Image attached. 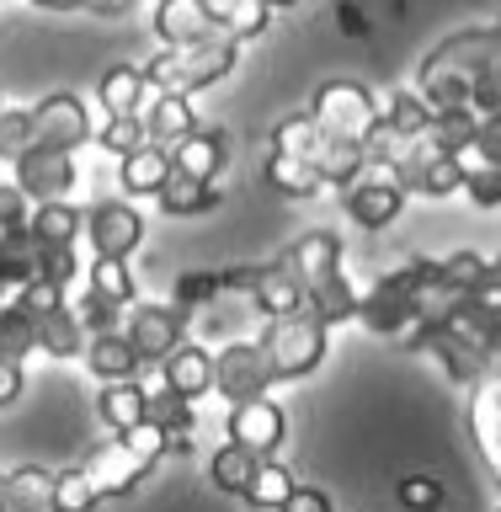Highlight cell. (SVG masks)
Here are the masks:
<instances>
[{
  "mask_svg": "<svg viewBox=\"0 0 501 512\" xmlns=\"http://www.w3.org/2000/svg\"><path fill=\"white\" fill-rule=\"evenodd\" d=\"M315 166H320V182L326 187H352L368 171V150L363 144H347V139H326L315 155Z\"/></svg>",
  "mask_w": 501,
  "mask_h": 512,
  "instance_id": "obj_35",
  "label": "cell"
},
{
  "mask_svg": "<svg viewBox=\"0 0 501 512\" xmlns=\"http://www.w3.org/2000/svg\"><path fill=\"white\" fill-rule=\"evenodd\" d=\"M267 384H278L262 342H230L224 352H214V390L230 400V406H246V400H262Z\"/></svg>",
  "mask_w": 501,
  "mask_h": 512,
  "instance_id": "obj_8",
  "label": "cell"
},
{
  "mask_svg": "<svg viewBox=\"0 0 501 512\" xmlns=\"http://www.w3.org/2000/svg\"><path fill=\"white\" fill-rule=\"evenodd\" d=\"M27 352H38V315L22 299H6L0 304V358L22 363Z\"/></svg>",
  "mask_w": 501,
  "mask_h": 512,
  "instance_id": "obj_34",
  "label": "cell"
},
{
  "mask_svg": "<svg viewBox=\"0 0 501 512\" xmlns=\"http://www.w3.org/2000/svg\"><path fill=\"white\" fill-rule=\"evenodd\" d=\"M203 11H208V22H214L224 38H235V43L256 38V32L267 27V16H272L267 0H203Z\"/></svg>",
  "mask_w": 501,
  "mask_h": 512,
  "instance_id": "obj_27",
  "label": "cell"
},
{
  "mask_svg": "<svg viewBox=\"0 0 501 512\" xmlns=\"http://www.w3.org/2000/svg\"><path fill=\"white\" fill-rule=\"evenodd\" d=\"M80 272V256L75 246H38V278L54 283V288H70Z\"/></svg>",
  "mask_w": 501,
  "mask_h": 512,
  "instance_id": "obj_48",
  "label": "cell"
},
{
  "mask_svg": "<svg viewBox=\"0 0 501 512\" xmlns=\"http://www.w3.org/2000/svg\"><path fill=\"white\" fill-rule=\"evenodd\" d=\"M448 326H454L486 363H496V358H501V283L486 278L480 288H470V294H464V304L448 315Z\"/></svg>",
  "mask_w": 501,
  "mask_h": 512,
  "instance_id": "obj_11",
  "label": "cell"
},
{
  "mask_svg": "<svg viewBox=\"0 0 501 512\" xmlns=\"http://www.w3.org/2000/svg\"><path fill=\"white\" fill-rule=\"evenodd\" d=\"M91 294H102L107 304H118V310H134V272L128 262H112V256H96L91 262V278H86Z\"/></svg>",
  "mask_w": 501,
  "mask_h": 512,
  "instance_id": "obj_40",
  "label": "cell"
},
{
  "mask_svg": "<svg viewBox=\"0 0 501 512\" xmlns=\"http://www.w3.org/2000/svg\"><path fill=\"white\" fill-rule=\"evenodd\" d=\"M358 304H363V294L347 283V272H336L331 283H320V288H310V299H304V310H310L320 326H342V320H358Z\"/></svg>",
  "mask_w": 501,
  "mask_h": 512,
  "instance_id": "obj_29",
  "label": "cell"
},
{
  "mask_svg": "<svg viewBox=\"0 0 501 512\" xmlns=\"http://www.w3.org/2000/svg\"><path fill=\"white\" fill-rule=\"evenodd\" d=\"M32 224V203L16 182H0V235H16Z\"/></svg>",
  "mask_w": 501,
  "mask_h": 512,
  "instance_id": "obj_53",
  "label": "cell"
},
{
  "mask_svg": "<svg viewBox=\"0 0 501 512\" xmlns=\"http://www.w3.org/2000/svg\"><path fill=\"white\" fill-rule=\"evenodd\" d=\"M288 496H294V475H288V464H278V459H262V464H256L246 502H251V507H272V512H278Z\"/></svg>",
  "mask_w": 501,
  "mask_h": 512,
  "instance_id": "obj_42",
  "label": "cell"
},
{
  "mask_svg": "<svg viewBox=\"0 0 501 512\" xmlns=\"http://www.w3.org/2000/svg\"><path fill=\"white\" fill-rule=\"evenodd\" d=\"M219 294H224V272H182V278H176L171 304H182V310H198V304L219 299Z\"/></svg>",
  "mask_w": 501,
  "mask_h": 512,
  "instance_id": "obj_47",
  "label": "cell"
},
{
  "mask_svg": "<svg viewBox=\"0 0 501 512\" xmlns=\"http://www.w3.org/2000/svg\"><path fill=\"white\" fill-rule=\"evenodd\" d=\"M160 368H166V390H176L182 400H203L208 390H214V358H208L203 347H192V342H182Z\"/></svg>",
  "mask_w": 501,
  "mask_h": 512,
  "instance_id": "obj_23",
  "label": "cell"
},
{
  "mask_svg": "<svg viewBox=\"0 0 501 512\" xmlns=\"http://www.w3.org/2000/svg\"><path fill=\"white\" fill-rule=\"evenodd\" d=\"M230 443H240V448H251L256 459H272L283 448V432H288V416H283V406L278 400H246V406H230Z\"/></svg>",
  "mask_w": 501,
  "mask_h": 512,
  "instance_id": "obj_15",
  "label": "cell"
},
{
  "mask_svg": "<svg viewBox=\"0 0 501 512\" xmlns=\"http://www.w3.org/2000/svg\"><path fill=\"white\" fill-rule=\"evenodd\" d=\"M501 59V27H470V32H454L443 38L432 54L422 59L416 70V96L432 107V112H448V107H470V91L475 80Z\"/></svg>",
  "mask_w": 501,
  "mask_h": 512,
  "instance_id": "obj_1",
  "label": "cell"
},
{
  "mask_svg": "<svg viewBox=\"0 0 501 512\" xmlns=\"http://www.w3.org/2000/svg\"><path fill=\"white\" fill-rule=\"evenodd\" d=\"M304 283L294 278V267L283 262H267V267H256V283H251V304L262 310L267 320H283V315H299L304 310Z\"/></svg>",
  "mask_w": 501,
  "mask_h": 512,
  "instance_id": "obj_18",
  "label": "cell"
},
{
  "mask_svg": "<svg viewBox=\"0 0 501 512\" xmlns=\"http://www.w3.org/2000/svg\"><path fill=\"white\" fill-rule=\"evenodd\" d=\"M139 118H144V144H155L166 155L198 128V112H192L187 96H155V107L139 112Z\"/></svg>",
  "mask_w": 501,
  "mask_h": 512,
  "instance_id": "obj_21",
  "label": "cell"
},
{
  "mask_svg": "<svg viewBox=\"0 0 501 512\" xmlns=\"http://www.w3.org/2000/svg\"><path fill=\"white\" fill-rule=\"evenodd\" d=\"M310 118L326 139L368 144V134H374V123H379V102L368 86H358V80H326L310 102Z\"/></svg>",
  "mask_w": 501,
  "mask_h": 512,
  "instance_id": "obj_5",
  "label": "cell"
},
{
  "mask_svg": "<svg viewBox=\"0 0 501 512\" xmlns=\"http://www.w3.org/2000/svg\"><path fill=\"white\" fill-rule=\"evenodd\" d=\"M150 427H160L171 443H182L187 432L198 427V411H192V400H182L176 390H166V384H160V390L150 395Z\"/></svg>",
  "mask_w": 501,
  "mask_h": 512,
  "instance_id": "obj_39",
  "label": "cell"
},
{
  "mask_svg": "<svg viewBox=\"0 0 501 512\" xmlns=\"http://www.w3.org/2000/svg\"><path fill=\"white\" fill-rule=\"evenodd\" d=\"M123 336L134 342L139 363H166L176 347L187 342V310L182 304H134L123 320Z\"/></svg>",
  "mask_w": 501,
  "mask_h": 512,
  "instance_id": "obj_7",
  "label": "cell"
},
{
  "mask_svg": "<svg viewBox=\"0 0 501 512\" xmlns=\"http://www.w3.org/2000/svg\"><path fill=\"white\" fill-rule=\"evenodd\" d=\"M171 448V438L160 427H134V432H123V438H112V443H102V448H91L86 459L75 464L80 470V480L91 486V496L96 502H107V496H123L128 486H139L144 480V470L160 459Z\"/></svg>",
  "mask_w": 501,
  "mask_h": 512,
  "instance_id": "obj_2",
  "label": "cell"
},
{
  "mask_svg": "<svg viewBox=\"0 0 501 512\" xmlns=\"http://www.w3.org/2000/svg\"><path fill=\"white\" fill-rule=\"evenodd\" d=\"M406 347L411 352H427V358H438L443 368H448V379L454 384H480L491 374V363L480 358V352L464 342V336L448 326V320H432V326H416L411 336H406Z\"/></svg>",
  "mask_w": 501,
  "mask_h": 512,
  "instance_id": "obj_12",
  "label": "cell"
},
{
  "mask_svg": "<svg viewBox=\"0 0 501 512\" xmlns=\"http://www.w3.org/2000/svg\"><path fill=\"white\" fill-rule=\"evenodd\" d=\"M262 352H267V363H272V374H278V379H304V374H315V368H320V358H326V326H320L310 310L267 320Z\"/></svg>",
  "mask_w": 501,
  "mask_h": 512,
  "instance_id": "obj_6",
  "label": "cell"
},
{
  "mask_svg": "<svg viewBox=\"0 0 501 512\" xmlns=\"http://www.w3.org/2000/svg\"><path fill=\"white\" fill-rule=\"evenodd\" d=\"M432 139H438V150L448 155H464L475 150V134H480V112L475 107H448V112H432Z\"/></svg>",
  "mask_w": 501,
  "mask_h": 512,
  "instance_id": "obj_36",
  "label": "cell"
},
{
  "mask_svg": "<svg viewBox=\"0 0 501 512\" xmlns=\"http://www.w3.org/2000/svg\"><path fill=\"white\" fill-rule=\"evenodd\" d=\"M16 294H22V288H16V278L6 272V262H0V304H6V299H16Z\"/></svg>",
  "mask_w": 501,
  "mask_h": 512,
  "instance_id": "obj_57",
  "label": "cell"
},
{
  "mask_svg": "<svg viewBox=\"0 0 501 512\" xmlns=\"http://www.w3.org/2000/svg\"><path fill=\"white\" fill-rule=\"evenodd\" d=\"M86 368L102 384H118V379H134L139 374V352H134V342H128L123 331L91 336V342H86Z\"/></svg>",
  "mask_w": 501,
  "mask_h": 512,
  "instance_id": "obj_25",
  "label": "cell"
},
{
  "mask_svg": "<svg viewBox=\"0 0 501 512\" xmlns=\"http://www.w3.org/2000/svg\"><path fill=\"white\" fill-rule=\"evenodd\" d=\"M267 6H272V11H278V6H299V0H267Z\"/></svg>",
  "mask_w": 501,
  "mask_h": 512,
  "instance_id": "obj_61",
  "label": "cell"
},
{
  "mask_svg": "<svg viewBox=\"0 0 501 512\" xmlns=\"http://www.w3.org/2000/svg\"><path fill=\"white\" fill-rule=\"evenodd\" d=\"M256 459L251 448H240V443H219L214 454H208V480H214L219 491H230V496H246L251 491V475H256Z\"/></svg>",
  "mask_w": 501,
  "mask_h": 512,
  "instance_id": "obj_31",
  "label": "cell"
},
{
  "mask_svg": "<svg viewBox=\"0 0 501 512\" xmlns=\"http://www.w3.org/2000/svg\"><path fill=\"white\" fill-rule=\"evenodd\" d=\"M16 299H22L32 315H48V310H59V304H64V288L43 283V278H32V283H27V288H22V294H16Z\"/></svg>",
  "mask_w": 501,
  "mask_h": 512,
  "instance_id": "obj_54",
  "label": "cell"
},
{
  "mask_svg": "<svg viewBox=\"0 0 501 512\" xmlns=\"http://www.w3.org/2000/svg\"><path fill=\"white\" fill-rule=\"evenodd\" d=\"M32 6H43V11H75V6H86V0H32Z\"/></svg>",
  "mask_w": 501,
  "mask_h": 512,
  "instance_id": "obj_59",
  "label": "cell"
},
{
  "mask_svg": "<svg viewBox=\"0 0 501 512\" xmlns=\"http://www.w3.org/2000/svg\"><path fill=\"white\" fill-rule=\"evenodd\" d=\"M171 176V155L155 150V144H139V150H128L118 160V182H123V198H160V187H166Z\"/></svg>",
  "mask_w": 501,
  "mask_h": 512,
  "instance_id": "obj_22",
  "label": "cell"
},
{
  "mask_svg": "<svg viewBox=\"0 0 501 512\" xmlns=\"http://www.w3.org/2000/svg\"><path fill=\"white\" fill-rule=\"evenodd\" d=\"M86 240H91L96 256L123 262V256L144 240V214L128 198H107V203H96L86 214Z\"/></svg>",
  "mask_w": 501,
  "mask_h": 512,
  "instance_id": "obj_14",
  "label": "cell"
},
{
  "mask_svg": "<svg viewBox=\"0 0 501 512\" xmlns=\"http://www.w3.org/2000/svg\"><path fill=\"white\" fill-rule=\"evenodd\" d=\"M86 6H91V11H107V16H118V11H128V6H134V0H86Z\"/></svg>",
  "mask_w": 501,
  "mask_h": 512,
  "instance_id": "obj_58",
  "label": "cell"
},
{
  "mask_svg": "<svg viewBox=\"0 0 501 512\" xmlns=\"http://www.w3.org/2000/svg\"><path fill=\"white\" fill-rule=\"evenodd\" d=\"M278 512H336L331 507V496L326 491H315V486H294V496L278 507Z\"/></svg>",
  "mask_w": 501,
  "mask_h": 512,
  "instance_id": "obj_55",
  "label": "cell"
},
{
  "mask_svg": "<svg viewBox=\"0 0 501 512\" xmlns=\"http://www.w3.org/2000/svg\"><path fill=\"white\" fill-rule=\"evenodd\" d=\"M0 512H11V502H6V470H0Z\"/></svg>",
  "mask_w": 501,
  "mask_h": 512,
  "instance_id": "obj_60",
  "label": "cell"
},
{
  "mask_svg": "<svg viewBox=\"0 0 501 512\" xmlns=\"http://www.w3.org/2000/svg\"><path fill=\"white\" fill-rule=\"evenodd\" d=\"M347 214L363 224V230H384V224H395V214L406 208V187L395 182L390 166H368L358 182L347 187Z\"/></svg>",
  "mask_w": 501,
  "mask_h": 512,
  "instance_id": "obj_13",
  "label": "cell"
},
{
  "mask_svg": "<svg viewBox=\"0 0 501 512\" xmlns=\"http://www.w3.org/2000/svg\"><path fill=\"white\" fill-rule=\"evenodd\" d=\"M267 182L278 192H288V198H315V192L326 187L315 160H294V155H272L267 160Z\"/></svg>",
  "mask_w": 501,
  "mask_h": 512,
  "instance_id": "obj_38",
  "label": "cell"
},
{
  "mask_svg": "<svg viewBox=\"0 0 501 512\" xmlns=\"http://www.w3.org/2000/svg\"><path fill=\"white\" fill-rule=\"evenodd\" d=\"M320 144H326V134L315 128L310 112H294V118H283L278 128H272V155H294V160H315Z\"/></svg>",
  "mask_w": 501,
  "mask_h": 512,
  "instance_id": "obj_37",
  "label": "cell"
},
{
  "mask_svg": "<svg viewBox=\"0 0 501 512\" xmlns=\"http://www.w3.org/2000/svg\"><path fill=\"white\" fill-rule=\"evenodd\" d=\"M102 422L107 427H118V438L123 432H134L150 422V390L134 379H118V384H102Z\"/></svg>",
  "mask_w": 501,
  "mask_h": 512,
  "instance_id": "obj_26",
  "label": "cell"
},
{
  "mask_svg": "<svg viewBox=\"0 0 501 512\" xmlns=\"http://www.w3.org/2000/svg\"><path fill=\"white\" fill-rule=\"evenodd\" d=\"M235 59H240V43L214 32V38L198 43V48H160V54L144 64V80H150L155 96H192V91H203V86H214V80L230 75Z\"/></svg>",
  "mask_w": 501,
  "mask_h": 512,
  "instance_id": "obj_3",
  "label": "cell"
},
{
  "mask_svg": "<svg viewBox=\"0 0 501 512\" xmlns=\"http://www.w3.org/2000/svg\"><path fill=\"white\" fill-rule=\"evenodd\" d=\"M144 91H150V80H144V70H134V64L107 70L102 86H96V96H102V107H107V118H139Z\"/></svg>",
  "mask_w": 501,
  "mask_h": 512,
  "instance_id": "obj_28",
  "label": "cell"
},
{
  "mask_svg": "<svg viewBox=\"0 0 501 512\" xmlns=\"http://www.w3.org/2000/svg\"><path fill=\"white\" fill-rule=\"evenodd\" d=\"M0 112H6V107H0Z\"/></svg>",
  "mask_w": 501,
  "mask_h": 512,
  "instance_id": "obj_63",
  "label": "cell"
},
{
  "mask_svg": "<svg viewBox=\"0 0 501 512\" xmlns=\"http://www.w3.org/2000/svg\"><path fill=\"white\" fill-rule=\"evenodd\" d=\"M464 155H438V160H427L422 176L411 182V198H448V192H459L464 187Z\"/></svg>",
  "mask_w": 501,
  "mask_h": 512,
  "instance_id": "obj_41",
  "label": "cell"
},
{
  "mask_svg": "<svg viewBox=\"0 0 501 512\" xmlns=\"http://www.w3.org/2000/svg\"><path fill=\"white\" fill-rule=\"evenodd\" d=\"M22 384H27V368L16 358H0V406H11V400L22 395Z\"/></svg>",
  "mask_w": 501,
  "mask_h": 512,
  "instance_id": "obj_56",
  "label": "cell"
},
{
  "mask_svg": "<svg viewBox=\"0 0 501 512\" xmlns=\"http://www.w3.org/2000/svg\"><path fill=\"white\" fill-rule=\"evenodd\" d=\"M32 150V107H6L0 112V160H22Z\"/></svg>",
  "mask_w": 501,
  "mask_h": 512,
  "instance_id": "obj_45",
  "label": "cell"
},
{
  "mask_svg": "<svg viewBox=\"0 0 501 512\" xmlns=\"http://www.w3.org/2000/svg\"><path fill=\"white\" fill-rule=\"evenodd\" d=\"M27 230H32L38 246H75L80 230H86V219H80L75 203H38V208H32Z\"/></svg>",
  "mask_w": 501,
  "mask_h": 512,
  "instance_id": "obj_32",
  "label": "cell"
},
{
  "mask_svg": "<svg viewBox=\"0 0 501 512\" xmlns=\"http://www.w3.org/2000/svg\"><path fill=\"white\" fill-rule=\"evenodd\" d=\"M96 507V496H91V486L80 480V470H59V480H54V512H91Z\"/></svg>",
  "mask_w": 501,
  "mask_h": 512,
  "instance_id": "obj_52",
  "label": "cell"
},
{
  "mask_svg": "<svg viewBox=\"0 0 501 512\" xmlns=\"http://www.w3.org/2000/svg\"><path fill=\"white\" fill-rule=\"evenodd\" d=\"M54 480H59V470H38V464H27V470H6V502H11V512H54Z\"/></svg>",
  "mask_w": 501,
  "mask_h": 512,
  "instance_id": "obj_30",
  "label": "cell"
},
{
  "mask_svg": "<svg viewBox=\"0 0 501 512\" xmlns=\"http://www.w3.org/2000/svg\"><path fill=\"white\" fill-rule=\"evenodd\" d=\"M427 267L432 262H406L395 272H384V278L363 294L358 304V320L374 336H411L416 326H422V310H416V299H422V283H427Z\"/></svg>",
  "mask_w": 501,
  "mask_h": 512,
  "instance_id": "obj_4",
  "label": "cell"
},
{
  "mask_svg": "<svg viewBox=\"0 0 501 512\" xmlns=\"http://www.w3.org/2000/svg\"><path fill=\"white\" fill-rule=\"evenodd\" d=\"M224 155H230V144H224L219 128H192V134L171 150V171L182 176H198V182H214V176L224 171Z\"/></svg>",
  "mask_w": 501,
  "mask_h": 512,
  "instance_id": "obj_20",
  "label": "cell"
},
{
  "mask_svg": "<svg viewBox=\"0 0 501 512\" xmlns=\"http://www.w3.org/2000/svg\"><path fill=\"white\" fill-rule=\"evenodd\" d=\"M384 123H390L400 139H422L432 128V107L416 91H395L390 102H384Z\"/></svg>",
  "mask_w": 501,
  "mask_h": 512,
  "instance_id": "obj_43",
  "label": "cell"
},
{
  "mask_svg": "<svg viewBox=\"0 0 501 512\" xmlns=\"http://www.w3.org/2000/svg\"><path fill=\"white\" fill-rule=\"evenodd\" d=\"M491 278H496V283H501V256H496V262H491Z\"/></svg>",
  "mask_w": 501,
  "mask_h": 512,
  "instance_id": "obj_62",
  "label": "cell"
},
{
  "mask_svg": "<svg viewBox=\"0 0 501 512\" xmlns=\"http://www.w3.org/2000/svg\"><path fill=\"white\" fill-rule=\"evenodd\" d=\"M283 262L294 267V278L304 283V294H310V288L331 283L336 272H342V240L331 230H310L304 240H294V246L283 251Z\"/></svg>",
  "mask_w": 501,
  "mask_h": 512,
  "instance_id": "obj_17",
  "label": "cell"
},
{
  "mask_svg": "<svg viewBox=\"0 0 501 512\" xmlns=\"http://www.w3.org/2000/svg\"><path fill=\"white\" fill-rule=\"evenodd\" d=\"M96 139H102V150L107 155H128V150H139L144 144V118H107V128H96Z\"/></svg>",
  "mask_w": 501,
  "mask_h": 512,
  "instance_id": "obj_50",
  "label": "cell"
},
{
  "mask_svg": "<svg viewBox=\"0 0 501 512\" xmlns=\"http://www.w3.org/2000/svg\"><path fill=\"white\" fill-rule=\"evenodd\" d=\"M91 134H96V128H91V112H86V102H80V96H70V91H54V96H43V102L32 107V144H38V150L75 155Z\"/></svg>",
  "mask_w": 501,
  "mask_h": 512,
  "instance_id": "obj_9",
  "label": "cell"
},
{
  "mask_svg": "<svg viewBox=\"0 0 501 512\" xmlns=\"http://www.w3.org/2000/svg\"><path fill=\"white\" fill-rule=\"evenodd\" d=\"M155 32L166 48H198L214 38V22H208L203 0H155Z\"/></svg>",
  "mask_w": 501,
  "mask_h": 512,
  "instance_id": "obj_19",
  "label": "cell"
},
{
  "mask_svg": "<svg viewBox=\"0 0 501 512\" xmlns=\"http://www.w3.org/2000/svg\"><path fill=\"white\" fill-rule=\"evenodd\" d=\"M214 182H198V176H182V171H171L166 176V187H160V208H166L171 219H192V214H208L214 208Z\"/></svg>",
  "mask_w": 501,
  "mask_h": 512,
  "instance_id": "obj_33",
  "label": "cell"
},
{
  "mask_svg": "<svg viewBox=\"0 0 501 512\" xmlns=\"http://www.w3.org/2000/svg\"><path fill=\"white\" fill-rule=\"evenodd\" d=\"M70 310L80 315L86 336H112V331H123V315H128V310H118V304H107L102 294H91V288H86V299H80V304H70Z\"/></svg>",
  "mask_w": 501,
  "mask_h": 512,
  "instance_id": "obj_46",
  "label": "cell"
},
{
  "mask_svg": "<svg viewBox=\"0 0 501 512\" xmlns=\"http://www.w3.org/2000/svg\"><path fill=\"white\" fill-rule=\"evenodd\" d=\"M400 507L406 512H438L443 507V486L432 475H406L400 480Z\"/></svg>",
  "mask_w": 501,
  "mask_h": 512,
  "instance_id": "obj_51",
  "label": "cell"
},
{
  "mask_svg": "<svg viewBox=\"0 0 501 512\" xmlns=\"http://www.w3.org/2000/svg\"><path fill=\"white\" fill-rule=\"evenodd\" d=\"M470 432H475V448H480V459H486V470L496 475V486H501V368H491V374L475 384Z\"/></svg>",
  "mask_w": 501,
  "mask_h": 512,
  "instance_id": "obj_16",
  "label": "cell"
},
{
  "mask_svg": "<svg viewBox=\"0 0 501 512\" xmlns=\"http://www.w3.org/2000/svg\"><path fill=\"white\" fill-rule=\"evenodd\" d=\"M86 326H80V315L70 310V304H59V310L38 315V352H48V358H86Z\"/></svg>",
  "mask_w": 501,
  "mask_h": 512,
  "instance_id": "obj_24",
  "label": "cell"
},
{
  "mask_svg": "<svg viewBox=\"0 0 501 512\" xmlns=\"http://www.w3.org/2000/svg\"><path fill=\"white\" fill-rule=\"evenodd\" d=\"M80 182V166H75V155H64V150H32L16 160V187L27 192V203L38 208V203H70V192Z\"/></svg>",
  "mask_w": 501,
  "mask_h": 512,
  "instance_id": "obj_10",
  "label": "cell"
},
{
  "mask_svg": "<svg viewBox=\"0 0 501 512\" xmlns=\"http://www.w3.org/2000/svg\"><path fill=\"white\" fill-rule=\"evenodd\" d=\"M0 262H6V272L16 278V288H27L38 278V240H32V230L0 235Z\"/></svg>",
  "mask_w": 501,
  "mask_h": 512,
  "instance_id": "obj_44",
  "label": "cell"
},
{
  "mask_svg": "<svg viewBox=\"0 0 501 512\" xmlns=\"http://www.w3.org/2000/svg\"><path fill=\"white\" fill-rule=\"evenodd\" d=\"M464 198L475 208H501V166H475L464 171Z\"/></svg>",
  "mask_w": 501,
  "mask_h": 512,
  "instance_id": "obj_49",
  "label": "cell"
}]
</instances>
